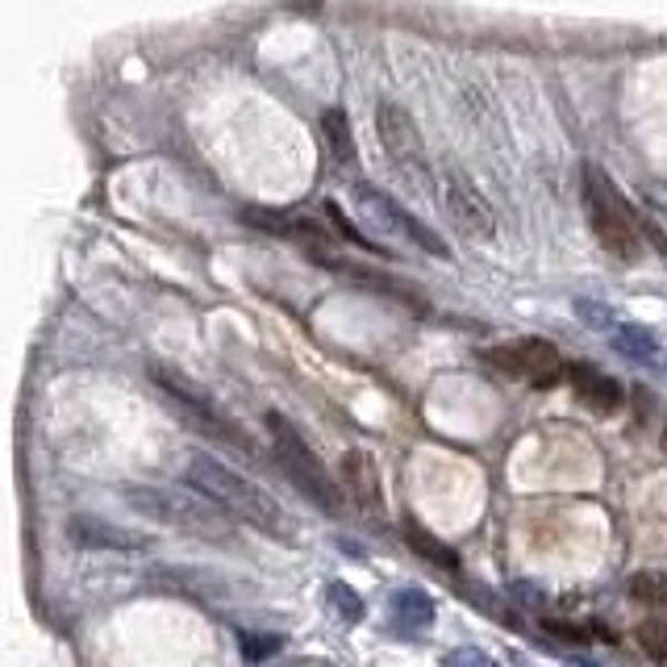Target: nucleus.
Returning <instances> with one entry per match:
<instances>
[{
  "label": "nucleus",
  "mask_w": 667,
  "mask_h": 667,
  "mask_svg": "<svg viewBox=\"0 0 667 667\" xmlns=\"http://www.w3.org/2000/svg\"><path fill=\"white\" fill-rule=\"evenodd\" d=\"M410 547L422 555V559H429L434 567H443V572H459V555L446 547L443 538H434V534L417 530V526H410Z\"/></svg>",
  "instance_id": "obj_14"
},
{
  "label": "nucleus",
  "mask_w": 667,
  "mask_h": 667,
  "mask_svg": "<svg viewBox=\"0 0 667 667\" xmlns=\"http://www.w3.org/2000/svg\"><path fill=\"white\" fill-rule=\"evenodd\" d=\"M267 438H272V451L280 467L289 472V479L301 488V493L322 509V514L338 517L343 514V484L334 479V472L322 463V455L309 446V438L289 422V413L267 410Z\"/></svg>",
  "instance_id": "obj_4"
},
{
  "label": "nucleus",
  "mask_w": 667,
  "mask_h": 667,
  "mask_svg": "<svg viewBox=\"0 0 667 667\" xmlns=\"http://www.w3.org/2000/svg\"><path fill=\"white\" fill-rule=\"evenodd\" d=\"M376 134H380L384 154H388V163H393L410 184H417V189H438L434 168H429L426 142L417 134V121L410 118L405 104H396V101L376 104Z\"/></svg>",
  "instance_id": "obj_6"
},
{
  "label": "nucleus",
  "mask_w": 667,
  "mask_h": 667,
  "mask_svg": "<svg viewBox=\"0 0 667 667\" xmlns=\"http://www.w3.org/2000/svg\"><path fill=\"white\" fill-rule=\"evenodd\" d=\"M638 643H643V650H647L655 664H667V626L647 621V626L638 630Z\"/></svg>",
  "instance_id": "obj_20"
},
{
  "label": "nucleus",
  "mask_w": 667,
  "mask_h": 667,
  "mask_svg": "<svg viewBox=\"0 0 667 667\" xmlns=\"http://www.w3.org/2000/svg\"><path fill=\"white\" fill-rule=\"evenodd\" d=\"M484 360L493 363V367H501L505 376L526 380L534 388H550V384H559V380L567 376L564 355H559L547 338H517V343L488 346Z\"/></svg>",
  "instance_id": "obj_7"
},
{
  "label": "nucleus",
  "mask_w": 667,
  "mask_h": 667,
  "mask_svg": "<svg viewBox=\"0 0 667 667\" xmlns=\"http://www.w3.org/2000/svg\"><path fill=\"white\" fill-rule=\"evenodd\" d=\"M543 630L555 634V638H564V643H584V630L580 626H572V621H543Z\"/></svg>",
  "instance_id": "obj_23"
},
{
  "label": "nucleus",
  "mask_w": 667,
  "mask_h": 667,
  "mask_svg": "<svg viewBox=\"0 0 667 667\" xmlns=\"http://www.w3.org/2000/svg\"><path fill=\"white\" fill-rule=\"evenodd\" d=\"M151 380L154 388L168 396V410L192 429V434H201L209 443H222V446H239L242 455H255V443H251V434L239 426V422H230L225 410L213 401V396L201 388V384H192L180 367H168V363H151Z\"/></svg>",
  "instance_id": "obj_3"
},
{
  "label": "nucleus",
  "mask_w": 667,
  "mask_h": 667,
  "mask_svg": "<svg viewBox=\"0 0 667 667\" xmlns=\"http://www.w3.org/2000/svg\"><path fill=\"white\" fill-rule=\"evenodd\" d=\"M664 446H667V429H664Z\"/></svg>",
  "instance_id": "obj_25"
},
{
  "label": "nucleus",
  "mask_w": 667,
  "mask_h": 667,
  "mask_svg": "<svg viewBox=\"0 0 667 667\" xmlns=\"http://www.w3.org/2000/svg\"><path fill=\"white\" fill-rule=\"evenodd\" d=\"M438 201H443V213L451 218V225L459 230V234H467L472 242H493L496 239V213L493 205L484 201V192L467 180L463 172H455V168H446L443 175H438Z\"/></svg>",
  "instance_id": "obj_8"
},
{
  "label": "nucleus",
  "mask_w": 667,
  "mask_h": 667,
  "mask_svg": "<svg viewBox=\"0 0 667 667\" xmlns=\"http://www.w3.org/2000/svg\"><path fill=\"white\" fill-rule=\"evenodd\" d=\"M121 501L134 514L151 517L159 526H172L184 534H201V538H218L222 543L230 534V517L218 501L205 493H189V488H168V484H125Z\"/></svg>",
  "instance_id": "obj_2"
},
{
  "label": "nucleus",
  "mask_w": 667,
  "mask_h": 667,
  "mask_svg": "<svg viewBox=\"0 0 667 667\" xmlns=\"http://www.w3.org/2000/svg\"><path fill=\"white\" fill-rule=\"evenodd\" d=\"M630 597L650 609H667V572H638L630 580Z\"/></svg>",
  "instance_id": "obj_15"
},
{
  "label": "nucleus",
  "mask_w": 667,
  "mask_h": 667,
  "mask_svg": "<svg viewBox=\"0 0 667 667\" xmlns=\"http://www.w3.org/2000/svg\"><path fill=\"white\" fill-rule=\"evenodd\" d=\"M284 634H242V659L246 664H267L284 650Z\"/></svg>",
  "instance_id": "obj_18"
},
{
  "label": "nucleus",
  "mask_w": 667,
  "mask_h": 667,
  "mask_svg": "<svg viewBox=\"0 0 667 667\" xmlns=\"http://www.w3.org/2000/svg\"><path fill=\"white\" fill-rule=\"evenodd\" d=\"M567 384H572V393L584 410L597 413V417H614L626 401L621 384L614 376H605L600 367H593V363H567Z\"/></svg>",
  "instance_id": "obj_10"
},
{
  "label": "nucleus",
  "mask_w": 667,
  "mask_h": 667,
  "mask_svg": "<svg viewBox=\"0 0 667 667\" xmlns=\"http://www.w3.org/2000/svg\"><path fill=\"white\" fill-rule=\"evenodd\" d=\"M272 667H334V664L322 659V655H301V659H284V664H272Z\"/></svg>",
  "instance_id": "obj_24"
},
{
  "label": "nucleus",
  "mask_w": 667,
  "mask_h": 667,
  "mask_svg": "<svg viewBox=\"0 0 667 667\" xmlns=\"http://www.w3.org/2000/svg\"><path fill=\"white\" fill-rule=\"evenodd\" d=\"M584 209H588L600 251H609L621 263H634L643 255V230H638L630 201L617 192V184L600 168H584Z\"/></svg>",
  "instance_id": "obj_5"
},
{
  "label": "nucleus",
  "mask_w": 667,
  "mask_h": 667,
  "mask_svg": "<svg viewBox=\"0 0 667 667\" xmlns=\"http://www.w3.org/2000/svg\"><path fill=\"white\" fill-rule=\"evenodd\" d=\"M343 488L355 496V505H360L363 514L384 517V488H380V467H376V459H372L367 451H360V446L343 455Z\"/></svg>",
  "instance_id": "obj_11"
},
{
  "label": "nucleus",
  "mask_w": 667,
  "mask_h": 667,
  "mask_svg": "<svg viewBox=\"0 0 667 667\" xmlns=\"http://www.w3.org/2000/svg\"><path fill=\"white\" fill-rule=\"evenodd\" d=\"M355 196H360V205H363V213L372 218V222H380L384 230H393V234H401V239H410V242H417L422 251H429V255H438V259H446V246L438 242V234H429L426 225L417 222V218H410L405 209H396L384 192H376V189H355Z\"/></svg>",
  "instance_id": "obj_9"
},
{
  "label": "nucleus",
  "mask_w": 667,
  "mask_h": 667,
  "mask_svg": "<svg viewBox=\"0 0 667 667\" xmlns=\"http://www.w3.org/2000/svg\"><path fill=\"white\" fill-rule=\"evenodd\" d=\"M614 346L621 351V355H630V360H655V343H650L647 330H638V325H621V330H614Z\"/></svg>",
  "instance_id": "obj_19"
},
{
  "label": "nucleus",
  "mask_w": 667,
  "mask_h": 667,
  "mask_svg": "<svg viewBox=\"0 0 667 667\" xmlns=\"http://www.w3.org/2000/svg\"><path fill=\"white\" fill-rule=\"evenodd\" d=\"M509 593H514V597H522V600H526V605H538V609L547 605V593H543L538 584H522V580H514V584H509Z\"/></svg>",
  "instance_id": "obj_22"
},
{
  "label": "nucleus",
  "mask_w": 667,
  "mask_h": 667,
  "mask_svg": "<svg viewBox=\"0 0 667 667\" xmlns=\"http://www.w3.org/2000/svg\"><path fill=\"white\" fill-rule=\"evenodd\" d=\"M325 600H330V609L343 617L346 626H355V621H363V600H360V593H355L351 584L334 580L330 588H325Z\"/></svg>",
  "instance_id": "obj_17"
},
{
  "label": "nucleus",
  "mask_w": 667,
  "mask_h": 667,
  "mask_svg": "<svg viewBox=\"0 0 667 667\" xmlns=\"http://www.w3.org/2000/svg\"><path fill=\"white\" fill-rule=\"evenodd\" d=\"M68 538L84 550H138V547H146V538H142V534L121 530V526L101 522V517H92V514L68 517Z\"/></svg>",
  "instance_id": "obj_12"
},
{
  "label": "nucleus",
  "mask_w": 667,
  "mask_h": 667,
  "mask_svg": "<svg viewBox=\"0 0 667 667\" xmlns=\"http://www.w3.org/2000/svg\"><path fill=\"white\" fill-rule=\"evenodd\" d=\"M434 617H438V605H434V597L429 593H422V588H401V593H393V600H388V621H393V630L401 634H426L429 626H434Z\"/></svg>",
  "instance_id": "obj_13"
},
{
  "label": "nucleus",
  "mask_w": 667,
  "mask_h": 667,
  "mask_svg": "<svg viewBox=\"0 0 667 667\" xmlns=\"http://www.w3.org/2000/svg\"><path fill=\"white\" fill-rule=\"evenodd\" d=\"M664 363H667V360H664Z\"/></svg>",
  "instance_id": "obj_26"
},
{
  "label": "nucleus",
  "mask_w": 667,
  "mask_h": 667,
  "mask_svg": "<svg viewBox=\"0 0 667 667\" xmlns=\"http://www.w3.org/2000/svg\"><path fill=\"white\" fill-rule=\"evenodd\" d=\"M325 142H330V151H334V163H355V142H351V130H346V118L334 109V113H325Z\"/></svg>",
  "instance_id": "obj_16"
},
{
  "label": "nucleus",
  "mask_w": 667,
  "mask_h": 667,
  "mask_svg": "<svg viewBox=\"0 0 667 667\" xmlns=\"http://www.w3.org/2000/svg\"><path fill=\"white\" fill-rule=\"evenodd\" d=\"M443 667H496L484 650H476V647H459V650H446V659H443Z\"/></svg>",
  "instance_id": "obj_21"
},
{
  "label": "nucleus",
  "mask_w": 667,
  "mask_h": 667,
  "mask_svg": "<svg viewBox=\"0 0 667 667\" xmlns=\"http://www.w3.org/2000/svg\"><path fill=\"white\" fill-rule=\"evenodd\" d=\"M184 479H189L196 493H205L209 501H218L225 514L255 526L263 534H284V509L263 484H255L251 476L234 472L230 463H222L209 451H192L184 463Z\"/></svg>",
  "instance_id": "obj_1"
}]
</instances>
